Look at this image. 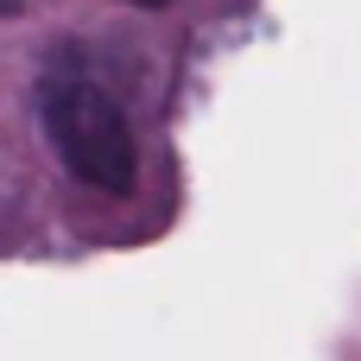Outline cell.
<instances>
[{
	"label": "cell",
	"mask_w": 361,
	"mask_h": 361,
	"mask_svg": "<svg viewBox=\"0 0 361 361\" xmlns=\"http://www.w3.org/2000/svg\"><path fill=\"white\" fill-rule=\"evenodd\" d=\"M19 6H25V0H0V13H19Z\"/></svg>",
	"instance_id": "cell-2"
},
{
	"label": "cell",
	"mask_w": 361,
	"mask_h": 361,
	"mask_svg": "<svg viewBox=\"0 0 361 361\" xmlns=\"http://www.w3.org/2000/svg\"><path fill=\"white\" fill-rule=\"evenodd\" d=\"M133 6H165V0H133Z\"/></svg>",
	"instance_id": "cell-3"
},
{
	"label": "cell",
	"mask_w": 361,
	"mask_h": 361,
	"mask_svg": "<svg viewBox=\"0 0 361 361\" xmlns=\"http://www.w3.org/2000/svg\"><path fill=\"white\" fill-rule=\"evenodd\" d=\"M38 121H44V140L57 146L70 178H82L89 190H108V197L133 190L140 146H133V127L108 89H95L82 76H51L38 89Z\"/></svg>",
	"instance_id": "cell-1"
}]
</instances>
